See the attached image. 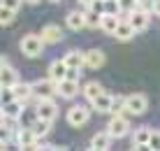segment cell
Returning a JSON list of instances; mask_svg holds the SVG:
<instances>
[{"instance_id": "9", "label": "cell", "mask_w": 160, "mask_h": 151, "mask_svg": "<svg viewBox=\"0 0 160 151\" xmlns=\"http://www.w3.org/2000/svg\"><path fill=\"white\" fill-rule=\"evenodd\" d=\"M63 60L68 63V68H77L81 70L86 65V51H79V49H72V51H68L63 56Z\"/></svg>"}, {"instance_id": "15", "label": "cell", "mask_w": 160, "mask_h": 151, "mask_svg": "<svg viewBox=\"0 0 160 151\" xmlns=\"http://www.w3.org/2000/svg\"><path fill=\"white\" fill-rule=\"evenodd\" d=\"M65 23H68L70 30H81V28H86V12H70L68 19H65Z\"/></svg>"}, {"instance_id": "1", "label": "cell", "mask_w": 160, "mask_h": 151, "mask_svg": "<svg viewBox=\"0 0 160 151\" xmlns=\"http://www.w3.org/2000/svg\"><path fill=\"white\" fill-rule=\"evenodd\" d=\"M44 47H47V42L42 40V35H32V33H28V35L21 37V54L28 56V58H37V56H42Z\"/></svg>"}, {"instance_id": "30", "label": "cell", "mask_w": 160, "mask_h": 151, "mask_svg": "<svg viewBox=\"0 0 160 151\" xmlns=\"http://www.w3.org/2000/svg\"><path fill=\"white\" fill-rule=\"evenodd\" d=\"M104 14H121L118 0H104Z\"/></svg>"}, {"instance_id": "16", "label": "cell", "mask_w": 160, "mask_h": 151, "mask_svg": "<svg viewBox=\"0 0 160 151\" xmlns=\"http://www.w3.org/2000/svg\"><path fill=\"white\" fill-rule=\"evenodd\" d=\"M12 88H14L16 98H19L21 102H28L30 98H35V96H32V84H28V81H16Z\"/></svg>"}, {"instance_id": "21", "label": "cell", "mask_w": 160, "mask_h": 151, "mask_svg": "<svg viewBox=\"0 0 160 151\" xmlns=\"http://www.w3.org/2000/svg\"><path fill=\"white\" fill-rule=\"evenodd\" d=\"M81 93H84V98L88 100V102H93V100H95L98 96H102V93H104V86H102L100 81H88Z\"/></svg>"}, {"instance_id": "23", "label": "cell", "mask_w": 160, "mask_h": 151, "mask_svg": "<svg viewBox=\"0 0 160 151\" xmlns=\"http://www.w3.org/2000/svg\"><path fill=\"white\" fill-rule=\"evenodd\" d=\"M37 119H40L37 109H23L21 116H19V123H21V128H32L37 123Z\"/></svg>"}, {"instance_id": "27", "label": "cell", "mask_w": 160, "mask_h": 151, "mask_svg": "<svg viewBox=\"0 0 160 151\" xmlns=\"http://www.w3.org/2000/svg\"><path fill=\"white\" fill-rule=\"evenodd\" d=\"M14 16H16V12H14V9L2 7V9H0V23H2V26H9V23L14 21Z\"/></svg>"}, {"instance_id": "33", "label": "cell", "mask_w": 160, "mask_h": 151, "mask_svg": "<svg viewBox=\"0 0 160 151\" xmlns=\"http://www.w3.org/2000/svg\"><path fill=\"white\" fill-rule=\"evenodd\" d=\"M65 79H72V81H79V70H77V68H70V70H68V77H65Z\"/></svg>"}, {"instance_id": "29", "label": "cell", "mask_w": 160, "mask_h": 151, "mask_svg": "<svg viewBox=\"0 0 160 151\" xmlns=\"http://www.w3.org/2000/svg\"><path fill=\"white\" fill-rule=\"evenodd\" d=\"M118 5H121V12H128L130 14V12H135L142 3H139V0H118Z\"/></svg>"}, {"instance_id": "26", "label": "cell", "mask_w": 160, "mask_h": 151, "mask_svg": "<svg viewBox=\"0 0 160 151\" xmlns=\"http://www.w3.org/2000/svg\"><path fill=\"white\" fill-rule=\"evenodd\" d=\"M32 130H35V135H37V139L47 137V135H49V130H51V121H44V119H37V123L32 126Z\"/></svg>"}, {"instance_id": "6", "label": "cell", "mask_w": 160, "mask_h": 151, "mask_svg": "<svg viewBox=\"0 0 160 151\" xmlns=\"http://www.w3.org/2000/svg\"><path fill=\"white\" fill-rule=\"evenodd\" d=\"M35 109H37V114H40V119L51 121V123L56 121V116H58V105L53 102L51 98H49V100H37Z\"/></svg>"}, {"instance_id": "31", "label": "cell", "mask_w": 160, "mask_h": 151, "mask_svg": "<svg viewBox=\"0 0 160 151\" xmlns=\"http://www.w3.org/2000/svg\"><path fill=\"white\" fill-rule=\"evenodd\" d=\"M151 149L153 151H160V130H153V135H151Z\"/></svg>"}, {"instance_id": "11", "label": "cell", "mask_w": 160, "mask_h": 151, "mask_svg": "<svg viewBox=\"0 0 160 151\" xmlns=\"http://www.w3.org/2000/svg\"><path fill=\"white\" fill-rule=\"evenodd\" d=\"M68 70H70V68H68V63H65L63 58H60V60H53V63L49 65V77H51L53 81H63L65 77H68Z\"/></svg>"}, {"instance_id": "12", "label": "cell", "mask_w": 160, "mask_h": 151, "mask_svg": "<svg viewBox=\"0 0 160 151\" xmlns=\"http://www.w3.org/2000/svg\"><path fill=\"white\" fill-rule=\"evenodd\" d=\"M135 28H132V23L128 19H123L121 21V26L116 28V33H114V37H116L118 42H128V40H132V37H135Z\"/></svg>"}, {"instance_id": "22", "label": "cell", "mask_w": 160, "mask_h": 151, "mask_svg": "<svg viewBox=\"0 0 160 151\" xmlns=\"http://www.w3.org/2000/svg\"><path fill=\"white\" fill-rule=\"evenodd\" d=\"M151 135H153L151 128H146V126L137 128V130H132V144H148L151 142Z\"/></svg>"}, {"instance_id": "3", "label": "cell", "mask_w": 160, "mask_h": 151, "mask_svg": "<svg viewBox=\"0 0 160 151\" xmlns=\"http://www.w3.org/2000/svg\"><path fill=\"white\" fill-rule=\"evenodd\" d=\"M148 109V98L144 93H132V96L125 98V112L132 116H142Z\"/></svg>"}, {"instance_id": "18", "label": "cell", "mask_w": 160, "mask_h": 151, "mask_svg": "<svg viewBox=\"0 0 160 151\" xmlns=\"http://www.w3.org/2000/svg\"><path fill=\"white\" fill-rule=\"evenodd\" d=\"M121 21H123V19H121V16L118 14H104L102 16V30L104 33H107V35H114V33H116V28L121 26Z\"/></svg>"}, {"instance_id": "8", "label": "cell", "mask_w": 160, "mask_h": 151, "mask_svg": "<svg viewBox=\"0 0 160 151\" xmlns=\"http://www.w3.org/2000/svg\"><path fill=\"white\" fill-rule=\"evenodd\" d=\"M42 40L47 42V44H58L60 40H63V30H60V28L56 26V23H47L42 28Z\"/></svg>"}, {"instance_id": "42", "label": "cell", "mask_w": 160, "mask_h": 151, "mask_svg": "<svg viewBox=\"0 0 160 151\" xmlns=\"http://www.w3.org/2000/svg\"><path fill=\"white\" fill-rule=\"evenodd\" d=\"M26 3H30V5H35V3H40V0H26Z\"/></svg>"}, {"instance_id": "32", "label": "cell", "mask_w": 160, "mask_h": 151, "mask_svg": "<svg viewBox=\"0 0 160 151\" xmlns=\"http://www.w3.org/2000/svg\"><path fill=\"white\" fill-rule=\"evenodd\" d=\"M21 3H23V0H2V7H9V9H14V12H19Z\"/></svg>"}, {"instance_id": "5", "label": "cell", "mask_w": 160, "mask_h": 151, "mask_svg": "<svg viewBox=\"0 0 160 151\" xmlns=\"http://www.w3.org/2000/svg\"><path fill=\"white\" fill-rule=\"evenodd\" d=\"M88 119H91V109L84 107V105H74V107L68 109V123L72 128H81L88 123Z\"/></svg>"}, {"instance_id": "17", "label": "cell", "mask_w": 160, "mask_h": 151, "mask_svg": "<svg viewBox=\"0 0 160 151\" xmlns=\"http://www.w3.org/2000/svg\"><path fill=\"white\" fill-rule=\"evenodd\" d=\"M104 65V54L100 49H91V51H86V68L91 70H98Z\"/></svg>"}, {"instance_id": "14", "label": "cell", "mask_w": 160, "mask_h": 151, "mask_svg": "<svg viewBox=\"0 0 160 151\" xmlns=\"http://www.w3.org/2000/svg\"><path fill=\"white\" fill-rule=\"evenodd\" d=\"M19 81V75H16V70L12 65H0V84L2 86H14V84Z\"/></svg>"}, {"instance_id": "39", "label": "cell", "mask_w": 160, "mask_h": 151, "mask_svg": "<svg viewBox=\"0 0 160 151\" xmlns=\"http://www.w3.org/2000/svg\"><path fill=\"white\" fill-rule=\"evenodd\" d=\"M56 147H40V151H53Z\"/></svg>"}, {"instance_id": "19", "label": "cell", "mask_w": 160, "mask_h": 151, "mask_svg": "<svg viewBox=\"0 0 160 151\" xmlns=\"http://www.w3.org/2000/svg\"><path fill=\"white\" fill-rule=\"evenodd\" d=\"M23 109H26V102H21L19 98L12 100V102H5V105H2V114H5V116H12V119H19Z\"/></svg>"}, {"instance_id": "25", "label": "cell", "mask_w": 160, "mask_h": 151, "mask_svg": "<svg viewBox=\"0 0 160 151\" xmlns=\"http://www.w3.org/2000/svg\"><path fill=\"white\" fill-rule=\"evenodd\" d=\"M102 16L100 12H95V9H91L88 7V12H86V28H100L102 26Z\"/></svg>"}, {"instance_id": "4", "label": "cell", "mask_w": 160, "mask_h": 151, "mask_svg": "<svg viewBox=\"0 0 160 151\" xmlns=\"http://www.w3.org/2000/svg\"><path fill=\"white\" fill-rule=\"evenodd\" d=\"M107 130L114 139H121V137H125L130 133V121L125 119V116H121V114H114L112 119H109V123H107Z\"/></svg>"}, {"instance_id": "34", "label": "cell", "mask_w": 160, "mask_h": 151, "mask_svg": "<svg viewBox=\"0 0 160 151\" xmlns=\"http://www.w3.org/2000/svg\"><path fill=\"white\" fill-rule=\"evenodd\" d=\"M91 9H95V12H100V14H104V0H95V3L91 5Z\"/></svg>"}, {"instance_id": "20", "label": "cell", "mask_w": 160, "mask_h": 151, "mask_svg": "<svg viewBox=\"0 0 160 151\" xmlns=\"http://www.w3.org/2000/svg\"><path fill=\"white\" fill-rule=\"evenodd\" d=\"M14 137H16V144H19V147H26V144H35V142H40L32 128H21V130L16 133Z\"/></svg>"}, {"instance_id": "38", "label": "cell", "mask_w": 160, "mask_h": 151, "mask_svg": "<svg viewBox=\"0 0 160 151\" xmlns=\"http://www.w3.org/2000/svg\"><path fill=\"white\" fill-rule=\"evenodd\" d=\"M79 3H81V5H84V7H91V5H93V3H95V0H79Z\"/></svg>"}, {"instance_id": "7", "label": "cell", "mask_w": 160, "mask_h": 151, "mask_svg": "<svg viewBox=\"0 0 160 151\" xmlns=\"http://www.w3.org/2000/svg\"><path fill=\"white\" fill-rule=\"evenodd\" d=\"M128 21L132 23V28H135L137 33H142V30H146V28H148V23H151V14H148L146 9L137 7L135 12L128 14Z\"/></svg>"}, {"instance_id": "44", "label": "cell", "mask_w": 160, "mask_h": 151, "mask_svg": "<svg viewBox=\"0 0 160 151\" xmlns=\"http://www.w3.org/2000/svg\"><path fill=\"white\" fill-rule=\"evenodd\" d=\"M51 3H60V0H51Z\"/></svg>"}, {"instance_id": "43", "label": "cell", "mask_w": 160, "mask_h": 151, "mask_svg": "<svg viewBox=\"0 0 160 151\" xmlns=\"http://www.w3.org/2000/svg\"><path fill=\"white\" fill-rule=\"evenodd\" d=\"M139 3H142V5H144V3H148V0H139Z\"/></svg>"}, {"instance_id": "35", "label": "cell", "mask_w": 160, "mask_h": 151, "mask_svg": "<svg viewBox=\"0 0 160 151\" xmlns=\"http://www.w3.org/2000/svg\"><path fill=\"white\" fill-rule=\"evenodd\" d=\"M19 151H40V142H35V144H26V147H19Z\"/></svg>"}, {"instance_id": "40", "label": "cell", "mask_w": 160, "mask_h": 151, "mask_svg": "<svg viewBox=\"0 0 160 151\" xmlns=\"http://www.w3.org/2000/svg\"><path fill=\"white\" fill-rule=\"evenodd\" d=\"M53 151H68V147H56Z\"/></svg>"}, {"instance_id": "10", "label": "cell", "mask_w": 160, "mask_h": 151, "mask_svg": "<svg viewBox=\"0 0 160 151\" xmlns=\"http://www.w3.org/2000/svg\"><path fill=\"white\" fill-rule=\"evenodd\" d=\"M58 93H60V98L72 100L77 93H79V81H72V79H63V81H58Z\"/></svg>"}, {"instance_id": "36", "label": "cell", "mask_w": 160, "mask_h": 151, "mask_svg": "<svg viewBox=\"0 0 160 151\" xmlns=\"http://www.w3.org/2000/svg\"><path fill=\"white\" fill-rule=\"evenodd\" d=\"M151 12L156 16H160V0H151Z\"/></svg>"}, {"instance_id": "41", "label": "cell", "mask_w": 160, "mask_h": 151, "mask_svg": "<svg viewBox=\"0 0 160 151\" xmlns=\"http://www.w3.org/2000/svg\"><path fill=\"white\" fill-rule=\"evenodd\" d=\"M88 151H107V149H98V147H91Z\"/></svg>"}, {"instance_id": "24", "label": "cell", "mask_w": 160, "mask_h": 151, "mask_svg": "<svg viewBox=\"0 0 160 151\" xmlns=\"http://www.w3.org/2000/svg\"><path fill=\"white\" fill-rule=\"evenodd\" d=\"M112 135H109V130H102V133H95L91 139V147H98V149H109V144H112Z\"/></svg>"}, {"instance_id": "13", "label": "cell", "mask_w": 160, "mask_h": 151, "mask_svg": "<svg viewBox=\"0 0 160 151\" xmlns=\"http://www.w3.org/2000/svg\"><path fill=\"white\" fill-rule=\"evenodd\" d=\"M112 98H114V96L102 93V96H98V98L91 102V107L95 109V112H100V114H112Z\"/></svg>"}, {"instance_id": "28", "label": "cell", "mask_w": 160, "mask_h": 151, "mask_svg": "<svg viewBox=\"0 0 160 151\" xmlns=\"http://www.w3.org/2000/svg\"><path fill=\"white\" fill-rule=\"evenodd\" d=\"M121 112H125V98L114 96L112 98V114H121Z\"/></svg>"}, {"instance_id": "37", "label": "cell", "mask_w": 160, "mask_h": 151, "mask_svg": "<svg viewBox=\"0 0 160 151\" xmlns=\"http://www.w3.org/2000/svg\"><path fill=\"white\" fill-rule=\"evenodd\" d=\"M132 151H153V149H151V144H135Z\"/></svg>"}, {"instance_id": "2", "label": "cell", "mask_w": 160, "mask_h": 151, "mask_svg": "<svg viewBox=\"0 0 160 151\" xmlns=\"http://www.w3.org/2000/svg\"><path fill=\"white\" fill-rule=\"evenodd\" d=\"M58 93V81H53L51 77L49 79H37L32 81V96L37 100H49Z\"/></svg>"}]
</instances>
